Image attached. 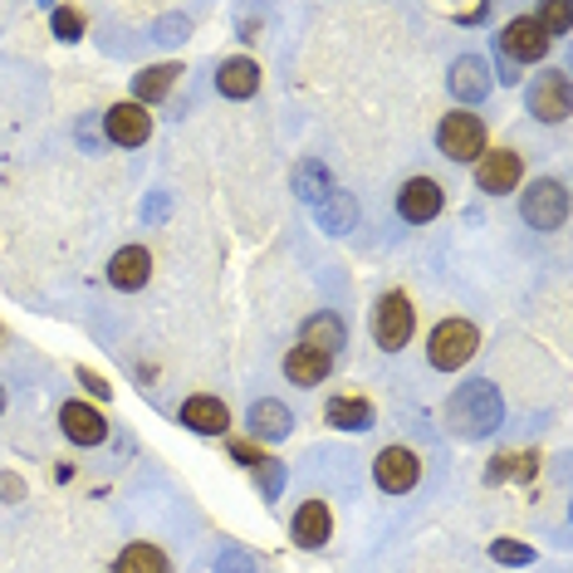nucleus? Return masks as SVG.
<instances>
[{"label":"nucleus","instance_id":"1","mask_svg":"<svg viewBox=\"0 0 573 573\" xmlns=\"http://www.w3.org/2000/svg\"><path fill=\"white\" fill-rule=\"evenodd\" d=\"M500 422H505V402L490 383H465V387H456L451 402H446V426H451V436H461V441H481V436H490Z\"/></svg>","mask_w":573,"mask_h":573},{"label":"nucleus","instance_id":"2","mask_svg":"<svg viewBox=\"0 0 573 573\" xmlns=\"http://www.w3.org/2000/svg\"><path fill=\"white\" fill-rule=\"evenodd\" d=\"M475 348H481V334H475V324H465V319H446V324H436L432 338H426V358H432L436 373H461L475 358Z\"/></svg>","mask_w":573,"mask_h":573},{"label":"nucleus","instance_id":"3","mask_svg":"<svg viewBox=\"0 0 573 573\" xmlns=\"http://www.w3.org/2000/svg\"><path fill=\"white\" fill-rule=\"evenodd\" d=\"M416 328V314H412V299L407 295H383L373 304V344L383 348V353H397V348H407V338H412Z\"/></svg>","mask_w":573,"mask_h":573},{"label":"nucleus","instance_id":"4","mask_svg":"<svg viewBox=\"0 0 573 573\" xmlns=\"http://www.w3.org/2000/svg\"><path fill=\"white\" fill-rule=\"evenodd\" d=\"M436 148H441V158L451 162H475L485 152V123L475 119V113H446L441 128H436Z\"/></svg>","mask_w":573,"mask_h":573},{"label":"nucleus","instance_id":"5","mask_svg":"<svg viewBox=\"0 0 573 573\" xmlns=\"http://www.w3.org/2000/svg\"><path fill=\"white\" fill-rule=\"evenodd\" d=\"M520 216L530 221L534 231H559L563 216H569V191H563V182H553V177L534 182L520 197Z\"/></svg>","mask_w":573,"mask_h":573},{"label":"nucleus","instance_id":"6","mask_svg":"<svg viewBox=\"0 0 573 573\" xmlns=\"http://www.w3.org/2000/svg\"><path fill=\"white\" fill-rule=\"evenodd\" d=\"M520 172H524L520 152H510V148L481 152V158H475V187H481L485 197H505V191L520 187Z\"/></svg>","mask_w":573,"mask_h":573},{"label":"nucleus","instance_id":"7","mask_svg":"<svg viewBox=\"0 0 573 573\" xmlns=\"http://www.w3.org/2000/svg\"><path fill=\"white\" fill-rule=\"evenodd\" d=\"M373 481L383 485L387 495H407L416 481H422V461H416L407 446H387V451H377V461H373Z\"/></svg>","mask_w":573,"mask_h":573},{"label":"nucleus","instance_id":"8","mask_svg":"<svg viewBox=\"0 0 573 573\" xmlns=\"http://www.w3.org/2000/svg\"><path fill=\"white\" fill-rule=\"evenodd\" d=\"M495 40H500V50L510 54V60H520V64H539L544 54H549V35L539 30V21H534V15L510 21L500 35H495Z\"/></svg>","mask_w":573,"mask_h":573},{"label":"nucleus","instance_id":"9","mask_svg":"<svg viewBox=\"0 0 573 573\" xmlns=\"http://www.w3.org/2000/svg\"><path fill=\"white\" fill-rule=\"evenodd\" d=\"M103 128H109V138L119 142V148H142V142L152 138V113L142 109V103H113V109L103 113Z\"/></svg>","mask_w":573,"mask_h":573},{"label":"nucleus","instance_id":"10","mask_svg":"<svg viewBox=\"0 0 573 573\" xmlns=\"http://www.w3.org/2000/svg\"><path fill=\"white\" fill-rule=\"evenodd\" d=\"M530 113L539 123H563V119H569V79H563L559 70H549V74H539V79H534Z\"/></svg>","mask_w":573,"mask_h":573},{"label":"nucleus","instance_id":"11","mask_svg":"<svg viewBox=\"0 0 573 573\" xmlns=\"http://www.w3.org/2000/svg\"><path fill=\"white\" fill-rule=\"evenodd\" d=\"M397 211H402V221H412V226H426V221H436V211H441V187H436L432 177L402 182V191H397Z\"/></svg>","mask_w":573,"mask_h":573},{"label":"nucleus","instance_id":"12","mask_svg":"<svg viewBox=\"0 0 573 573\" xmlns=\"http://www.w3.org/2000/svg\"><path fill=\"white\" fill-rule=\"evenodd\" d=\"M328 530H334V520H328V505L324 500H304L295 510V524H289V534H295L299 549H324Z\"/></svg>","mask_w":573,"mask_h":573},{"label":"nucleus","instance_id":"13","mask_svg":"<svg viewBox=\"0 0 573 573\" xmlns=\"http://www.w3.org/2000/svg\"><path fill=\"white\" fill-rule=\"evenodd\" d=\"M60 426H64V436H70V441H79V446L109 441V422H103L94 407H84V402H64L60 407Z\"/></svg>","mask_w":573,"mask_h":573},{"label":"nucleus","instance_id":"14","mask_svg":"<svg viewBox=\"0 0 573 573\" xmlns=\"http://www.w3.org/2000/svg\"><path fill=\"white\" fill-rule=\"evenodd\" d=\"M182 426H191V432H201V436H226L231 412L221 397H187V402H182Z\"/></svg>","mask_w":573,"mask_h":573},{"label":"nucleus","instance_id":"15","mask_svg":"<svg viewBox=\"0 0 573 573\" xmlns=\"http://www.w3.org/2000/svg\"><path fill=\"white\" fill-rule=\"evenodd\" d=\"M152 279V256L148 246H123L119 256L109 260V285L119 289H142Z\"/></svg>","mask_w":573,"mask_h":573},{"label":"nucleus","instance_id":"16","mask_svg":"<svg viewBox=\"0 0 573 573\" xmlns=\"http://www.w3.org/2000/svg\"><path fill=\"white\" fill-rule=\"evenodd\" d=\"M299 344L314 348V353H324V358H334L338 348L348 344V328H344V319L338 314H314V319H304V328H299Z\"/></svg>","mask_w":573,"mask_h":573},{"label":"nucleus","instance_id":"17","mask_svg":"<svg viewBox=\"0 0 573 573\" xmlns=\"http://www.w3.org/2000/svg\"><path fill=\"white\" fill-rule=\"evenodd\" d=\"M451 94L461 103H481L485 94H490V70H485V60L461 54V60L451 64Z\"/></svg>","mask_w":573,"mask_h":573},{"label":"nucleus","instance_id":"18","mask_svg":"<svg viewBox=\"0 0 573 573\" xmlns=\"http://www.w3.org/2000/svg\"><path fill=\"white\" fill-rule=\"evenodd\" d=\"M289 426H295V416H289V407L275 402V397H265V402L250 407V432H256L260 441H285Z\"/></svg>","mask_w":573,"mask_h":573},{"label":"nucleus","instance_id":"19","mask_svg":"<svg viewBox=\"0 0 573 573\" xmlns=\"http://www.w3.org/2000/svg\"><path fill=\"white\" fill-rule=\"evenodd\" d=\"M314 216H319V226L328 231V236H344V231H353L358 226V201L348 197V191H328L324 201L314 207Z\"/></svg>","mask_w":573,"mask_h":573},{"label":"nucleus","instance_id":"20","mask_svg":"<svg viewBox=\"0 0 573 573\" xmlns=\"http://www.w3.org/2000/svg\"><path fill=\"white\" fill-rule=\"evenodd\" d=\"M328 363H334V358H324V353H314V348H289V358H285V377L295 387H319L328 377Z\"/></svg>","mask_w":573,"mask_h":573},{"label":"nucleus","instance_id":"21","mask_svg":"<svg viewBox=\"0 0 573 573\" xmlns=\"http://www.w3.org/2000/svg\"><path fill=\"white\" fill-rule=\"evenodd\" d=\"M216 89L226 94V99H250V94L260 89V70L256 60H226L216 74Z\"/></svg>","mask_w":573,"mask_h":573},{"label":"nucleus","instance_id":"22","mask_svg":"<svg viewBox=\"0 0 573 573\" xmlns=\"http://www.w3.org/2000/svg\"><path fill=\"white\" fill-rule=\"evenodd\" d=\"M324 416L338 432H368V426H373V407H368L363 397H334Z\"/></svg>","mask_w":573,"mask_h":573},{"label":"nucleus","instance_id":"23","mask_svg":"<svg viewBox=\"0 0 573 573\" xmlns=\"http://www.w3.org/2000/svg\"><path fill=\"white\" fill-rule=\"evenodd\" d=\"M177 74H182V64H152V70H142L138 79H133V94H138L133 103H142V109H148V103H158L162 94L177 84Z\"/></svg>","mask_w":573,"mask_h":573},{"label":"nucleus","instance_id":"24","mask_svg":"<svg viewBox=\"0 0 573 573\" xmlns=\"http://www.w3.org/2000/svg\"><path fill=\"white\" fill-rule=\"evenodd\" d=\"M113 573H172V569H167V553H162L158 544H128V549L119 553V563H113Z\"/></svg>","mask_w":573,"mask_h":573},{"label":"nucleus","instance_id":"25","mask_svg":"<svg viewBox=\"0 0 573 573\" xmlns=\"http://www.w3.org/2000/svg\"><path fill=\"white\" fill-rule=\"evenodd\" d=\"M295 191H299V201H309V207H319V201L334 191V182H328V172H324V162H299L295 167Z\"/></svg>","mask_w":573,"mask_h":573},{"label":"nucleus","instance_id":"26","mask_svg":"<svg viewBox=\"0 0 573 573\" xmlns=\"http://www.w3.org/2000/svg\"><path fill=\"white\" fill-rule=\"evenodd\" d=\"M534 465H539V456H530V451H520V456H495L485 475H490L495 485H500V481H530Z\"/></svg>","mask_w":573,"mask_h":573},{"label":"nucleus","instance_id":"27","mask_svg":"<svg viewBox=\"0 0 573 573\" xmlns=\"http://www.w3.org/2000/svg\"><path fill=\"white\" fill-rule=\"evenodd\" d=\"M490 559L495 563H510V569H524V563H534V549L520 539H495L490 544Z\"/></svg>","mask_w":573,"mask_h":573},{"label":"nucleus","instance_id":"28","mask_svg":"<svg viewBox=\"0 0 573 573\" xmlns=\"http://www.w3.org/2000/svg\"><path fill=\"white\" fill-rule=\"evenodd\" d=\"M54 35H60V40H79L84 35V11H70V5H60V11H54Z\"/></svg>","mask_w":573,"mask_h":573},{"label":"nucleus","instance_id":"29","mask_svg":"<svg viewBox=\"0 0 573 573\" xmlns=\"http://www.w3.org/2000/svg\"><path fill=\"white\" fill-rule=\"evenodd\" d=\"M534 21H539V30L549 35V40H553V35H569V11H563V5H544Z\"/></svg>","mask_w":573,"mask_h":573},{"label":"nucleus","instance_id":"30","mask_svg":"<svg viewBox=\"0 0 573 573\" xmlns=\"http://www.w3.org/2000/svg\"><path fill=\"white\" fill-rule=\"evenodd\" d=\"M216 573H256V559H250V553H240V549H226L216 559Z\"/></svg>","mask_w":573,"mask_h":573},{"label":"nucleus","instance_id":"31","mask_svg":"<svg viewBox=\"0 0 573 573\" xmlns=\"http://www.w3.org/2000/svg\"><path fill=\"white\" fill-rule=\"evenodd\" d=\"M79 383H84V387H89V393H94V397H109V383H103V377H99V373H89V368H79Z\"/></svg>","mask_w":573,"mask_h":573},{"label":"nucleus","instance_id":"32","mask_svg":"<svg viewBox=\"0 0 573 573\" xmlns=\"http://www.w3.org/2000/svg\"><path fill=\"white\" fill-rule=\"evenodd\" d=\"M0 495H5V500H21V495H25V485L15 481V475H0Z\"/></svg>","mask_w":573,"mask_h":573},{"label":"nucleus","instance_id":"33","mask_svg":"<svg viewBox=\"0 0 573 573\" xmlns=\"http://www.w3.org/2000/svg\"><path fill=\"white\" fill-rule=\"evenodd\" d=\"M231 451H236L240 461H250V465H265V461H260V451H256V446H246V441H236V446H231Z\"/></svg>","mask_w":573,"mask_h":573},{"label":"nucleus","instance_id":"34","mask_svg":"<svg viewBox=\"0 0 573 573\" xmlns=\"http://www.w3.org/2000/svg\"><path fill=\"white\" fill-rule=\"evenodd\" d=\"M260 481H265V490H270V495L279 490V471H275V461H265V471H260Z\"/></svg>","mask_w":573,"mask_h":573},{"label":"nucleus","instance_id":"35","mask_svg":"<svg viewBox=\"0 0 573 573\" xmlns=\"http://www.w3.org/2000/svg\"><path fill=\"white\" fill-rule=\"evenodd\" d=\"M0 412H5V387H0Z\"/></svg>","mask_w":573,"mask_h":573},{"label":"nucleus","instance_id":"36","mask_svg":"<svg viewBox=\"0 0 573 573\" xmlns=\"http://www.w3.org/2000/svg\"><path fill=\"white\" fill-rule=\"evenodd\" d=\"M0 338H5V334H0Z\"/></svg>","mask_w":573,"mask_h":573}]
</instances>
